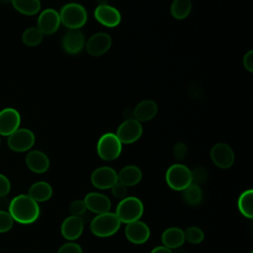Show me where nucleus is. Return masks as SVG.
Listing matches in <instances>:
<instances>
[{
  "label": "nucleus",
  "instance_id": "obj_1",
  "mask_svg": "<svg viewBox=\"0 0 253 253\" xmlns=\"http://www.w3.org/2000/svg\"><path fill=\"white\" fill-rule=\"evenodd\" d=\"M8 212L14 221L21 224H31L39 218L41 209L39 203L34 201L31 197L26 194H21L10 201Z\"/></svg>",
  "mask_w": 253,
  "mask_h": 253
},
{
  "label": "nucleus",
  "instance_id": "obj_2",
  "mask_svg": "<svg viewBox=\"0 0 253 253\" xmlns=\"http://www.w3.org/2000/svg\"><path fill=\"white\" fill-rule=\"evenodd\" d=\"M58 13L60 23L69 30H79L86 24L88 19L86 9L79 3H67Z\"/></svg>",
  "mask_w": 253,
  "mask_h": 253
},
{
  "label": "nucleus",
  "instance_id": "obj_3",
  "mask_svg": "<svg viewBox=\"0 0 253 253\" xmlns=\"http://www.w3.org/2000/svg\"><path fill=\"white\" fill-rule=\"evenodd\" d=\"M121 221L115 212H104L97 214L90 222L91 232L98 237H109L114 235L121 227Z\"/></svg>",
  "mask_w": 253,
  "mask_h": 253
},
{
  "label": "nucleus",
  "instance_id": "obj_4",
  "mask_svg": "<svg viewBox=\"0 0 253 253\" xmlns=\"http://www.w3.org/2000/svg\"><path fill=\"white\" fill-rule=\"evenodd\" d=\"M144 211L142 202L136 197H126L121 200L116 209V215L122 223L139 220Z\"/></svg>",
  "mask_w": 253,
  "mask_h": 253
},
{
  "label": "nucleus",
  "instance_id": "obj_5",
  "mask_svg": "<svg viewBox=\"0 0 253 253\" xmlns=\"http://www.w3.org/2000/svg\"><path fill=\"white\" fill-rule=\"evenodd\" d=\"M167 185L174 191H183L192 183V170L177 163L171 165L165 174Z\"/></svg>",
  "mask_w": 253,
  "mask_h": 253
},
{
  "label": "nucleus",
  "instance_id": "obj_6",
  "mask_svg": "<svg viewBox=\"0 0 253 253\" xmlns=\"http://www.w3.org/2000/svg\"><path fill=\"white\" fill-rule=\"evenodd\" d=\"M122 144L116 133L107 132L103 134L97 142V153L99 157L105 161L115 160L121 155Z\"/></svg>",
  "mask_w": 253,
  "mask_h": 253
},
{
  "label": "nucleus",
  "instance_id": "obj_7",
  "mask_svg": "<svg viewBox=\"0 0 253 253\" xmlns=\"http://www.w3.org/2000/svg\"><path fill=\"white\" fill-rule=\"evenodd\" d=\"M8 147L15 152H26L30 150L36 141L34 132L29 128H18L7 136Z\"/></svg>",
  "mask_w": 253,
  "mask_h": 253
},
{
  "label": "nucleus",
  "instance_id": "obj_8",
  "mask_svg": "<svg viewBox=\"0 0 253 253\" xmlns=\"http://www.w3.org/2000/svg\"><path fill=\"white\" fill-rule=\"evenodd\" d=\"M142 131L141 124L132 118L125 120L119 126L116 135L122 143L130 144L140 138Z\"/></svg>",
  "mask_w": 253,
  "mask_h": 253
},
{
  "label": "nucleus",
  "instance_id": "obj_9",
  "mask_svg": "<svg viewBox=\"0 0 253 253\" xmlns=\"http://www.w3.org/2000/svg\"><path fill=\"white\" fill-rule=\"evenodd\" d=\"M118 182V173L109 166L95 169L91 174L92 185L100 190L111 189Z\"/></svg>",
  "mask_w": 253,
  "mask_h": 253
},
{
  "label": "nucleus",
  "instance_id": "obj_10",
  "mask_svg": "<svg viewBox=\"0 0 253 253\" xmlns=\"http://www.w3.org/2000/svg\"><path fill=\"white\" fill-rule=\"evenodd\" d=\"M210 155L213 164L222 169L231 167L235 158L232 148L223 142L214 144L211 149Z\"/></svg>",
  "mask_w": 253,
  "mask_h": 253
},
{
  "label": "nucleus",
  "instance_id": "obj_11",
  "mask_svg": "<svg viewBox=\"0 0 253 253\" xmlns=\"http://www.w3.org/2000/svg\"><path fill=\"white\" fill-rule=\"evenodd\" d=\"M21 115L14 108H5L0 111V135L9 136L20 127Z\"/></svg>",
  "mask_w": 253,
  "mask_h": 253
},
{
  "label": "nucleus",
  "instance_id": "obj_12",
  "mask_svg": "<svg viewBox=\"0 0 253 253\" xmlns=\"http://www.w3.org/2000/svg\"><path fill=\"white\" fill-rule=\"evenodd\" d=\"M60 24L59 13L54 9L47 8L40 13L37 28L42 33V35L49 36L58 30Z\"/></svg>",
  "mask_w": 253,
  "mask_h": 253
},
{
  "label": "nucleus",
  "instance_id": "obj_13",
  "mask_svg": "<svg viewBox=\"0 0 253 253\" xmlns=\"http://www.w3.org/2000/svg\"><path fill=\"white\" fill-rule=\"evenodd\" d=\"M112 45V38L109 34L100 32L91 36L85 42L87 52L92 56L105 54Z\"/></svg>",
  "mask_w": 253,
  "mask_h": 253
},
{
  "label": "nucleus",
  "instance_id": "obj_14",
  "mask_svg": "<svg viewBox=\"0 0 253 253\" xmlns=\"http://www.w3.org/2000/svg\"><path fill=\"white\" fill-rule=\"evenodd\" d=\"M94 17L100 24L108 28L117 27L122 20L120 11L108 4L98 5L94 11Z\"/></svg>",
  "mask_w": 253,
  "mask_h": 253
},
{
  "label": "nucleus",
  "instance_id": "obj_15",
  "mask_svg": "<svg viewBox=\"0 0 253 253\" xmlns=\"http://www.w3.org/2000/svg\"><path fill=\"white\" fill-rule=\"evenodd\" d=\"M125 234L129 242L133 244H142L150 237V229L145 222L136 220L126 224Z\"/></svg>",
  "mask_w": 253,
  "mask_h": 253
},
{
  "label": "nucleus",
  "instance_id": "obj_16",
  "mask_svg": "<svg viewBox=\"0 0 253 253\" xmlns=\"http://www.w3.org/2000/svg\"><path fill=\"white\" fill-rule=\"evenodd\" d=\"M84 229V221L82 217L70 215L66 217L60 226V232L61 235L69 240L73 241L77 238H79L83 232Z\"/></svg>",
  "mask_w": 253,
  "mask_h": 253
},
{
  "label": "nucleus",
  "instance_id": "obj_17",
  "mask_svg": "<svg viewBox=\"0 0 253 253\" xmlns=\"http://www.w3.org/2000/svg\"><path fill=\"white\" fill-rule=\"evenodd\" d=\"M83 201L86 205L87 210L97 214L110 211L112 207L110 199L106 195H103L101 193H89L85 196Z\"/></svg>",
  "mask_w": 253,
  "mask_h": 253
},
{
  "label": "nucleus",
  "instance_id": "obj_18",
  "mask_svg": "<svg viewBox=\"0 0 253 253\" xmlns=\"http://www.w3.org/2000/svg\"><path fill=\"white\" fill-rule=\"evenodd\" d=\"M62 48L69 54H76L85 45V38L80 30H69L62 38Z\"/></svg>",
  "mask_w": 253,
  "mask_h": 253
},
{
  "label": "nucleus",
  "instance_id": "obj_19",
  "mask_svg": "<svg viewBox=\"0 0 253 253\" xmlns=\"http://www.w3.org/2000/svg\"><path fill=\"white\" fill-rule=\"evenodd\" d=\"M25 162L27 167L37 174H42L49 168V159L47 155L41 150L29 151L26 155Z\"/></svg>",
  "mask_w": 253,
  "mask_h": 253
},
{
  "label": "nucleus",
  "instance_id": "obj_20",
  "mask_svg": "<svg viewBox=\"0 0 253 253\" xmlns=\"http://www.w3.org/2000/svg\"><path fill=\"white\" fill-rule=\"evenodd\" d=\"M158 112V106L153 100H142L132 111V118L137 122L144 123L152 120Z\"/></svg>",
  "mask_w": 253,
  "mask_h": 253
},
{
  "label": "nucleus",
  "instance_id": "obj_21",
  "mask_svg": "<svg viewBox=\"0 0 253 253\" xmlns=\"http://www.w3.org/2000/svg\"><path fill=\"white\" fill-rule=\"evenodd\" d=\"M161 240H162L163 246L169 249H177L181 247L186 241L184 230L176 226L169 227L163 231L161 235Z\"/></svg>",
  "mask_w": 253,
  "mask_h": 253
},
{
  "label": "nucleus",
  "instance_id": "obj_22",
  "mask_svg": "<svg viewBox=\"0 0 253 253\" xmlns=\"http://www.w3.org/2000/svg\"><path fill=\"white\" fill-rule=\"evenodd\" d=\"M27 195L37 203L46 202L52 196V187L45 181H38L31 185Z\"/></svg>",
  "mask_w": 253,
  "mask_h": 253
},
{
  "label": "nucleus",
  "instance_id": "obj_23",
  "mask_svg": "<svg viewBox=\"0 0 253 253\" xmlns=\"http://www.w3.org/2000/svg\"><path fill=\"white\" fill-rule=\"evenodd\" d=\"M142 179L141 170L135 165H127L121 169L118 174V181L126 187L137 185Z\"/></svg>",
  "mask_w": 253,
  "mask_h": 253
},
{
  "label": "nucleus",
  "instance_id": "obj_24",
  "mask_svg": "<svg viewBox=\"0 0 253 253\" xmlns=\"http://www.w3.org/2000/svg\"><path fill=\"white\" fill-rule=\"evenodd\" d=\"M14 9L26 16H33L40 12L41 1L40 0H11Z\"/></svg>",
  "mask_w": 253,
  "mask_h": 253
},
{
  "label": "nucleus",
  "instance_id": "obj_25",
  "mask_svg": "<svg viewBox=\"0 0 253 253\" xmlns=\"http://www.w3.org/2000/svg\"><path fill=\"white\" fill-rule=\"evenodd\" d=\"M181 192L184 202L189 206H198L203 200V192L196 183H191Z\"/></svg>",
  "mask_w": 253,
  "mask_h": 253
},
{
  "label": "nucleus",
  "instance_id": "obj_26",
  "mask_svg": "<svg viewBox=\"0 0 253 253\" xmlns=\"http://www.w3.org/2000/svg\"><path fill=\"white\" fill-rule=\"evenodd\" d=\"M253 191L248 189L244 191L238 198L237 208L242 215L247 218H252L253 216Z\"/></svg>",
  "mask_w": 253,
  "mask_h": 253
},
{
  "label": "nucleus",
  "instance_id": "obj_27",
  "mask_svg": "<svg viewBox=\"0 0 253 253\" xmlns=\"http://www.w3.org/2000/svg\"><path fill=\"white\" fill-rule=\"evenodd\" d=\"M192 10V1L191 0H173L170 13L173 18L177 20L186 19Z\"/></svg>",
  "mask_w": 253,
  "mask_h": 253
},
{
  "label": "nucleus",
  "instance_id": "obj_28",
  "mask_svg": "<svg viewBox=\"0 0 253 253\" xmlns=\"http://www.w3.org/2000/svg\"><path fill=\"white\" fill-rule=\"evenodd\" d=\"M43 39L42 33L37 27H31L24 31L22 35V41L24 44L28 46L39 45Z\"/></svg>",
  "mask_w": 253,
  "mask_h": 253
},
{
  "label": "nucleus",
  "instance_id": "obj_29",
  "mask_svg": "<svg viewBox=\"0 0 253 253\" xmlns=\"http://www.w3.org/2000/svg\"><path fill=\"white\" fill-rule=\"evenodd\" d=\"M185 240L191 244H199L204 240V231L198 226H190L184 230Z\"/></svg>",
  "mask_w": 253,
  "mask_h": 253
},
{
  "label": "nucleus",
  "instance_id": "obj_30",
  "mask_svg": "<svg viewBox=\"0 0 253 253\" xmlns=\"http://www.w3.org/2000/svg\"><path fill=\"white\" fill-rule=\"evenodd\" d=\"M14 220L8 211H1L0 210V233L8 232L12 229L14 225Z\"/></svg>",
  "mask_w": 253,
  "mask_h": 253
},
{
  "label": "nucleus",
  "instance_id": "obj_31",
  "mask_svg": "<svg viewBox=\"0 0 253 253\" xmlns=\"http://www.w3.org/2000/svg\"><path fill=\"white\" fill-rule=\"evenodd\" d=\"M87 211L86 205L83 200H75L69 206V211L71 215L82 217Z\"/></svg>",
  "mask_w": 253,
  "mask_h": 253
},
{
  "label": "nucleus",
  "instance_id": "obj_32",
  "mask_svg": "<svg viewBox=\"0 0 253 253\" xmlns=\"http://www.w3.org/2000/svg\"><path fill=\"white\" fill-rule=\"evenodd\" d=\"M111 190H112L113 196L120 201L125 199L127 195V187L125 186L124 184L120 183L119 181L111 188Z\"/></svg>",
  "mask_w": 253,
  "mask_h": 253
},
{
  "label": "nucleus",
  "instance_id": "obj_33",
  "mask_svg": "<svg viewBox=\"0 0 253 253\" xmlns=\"http://www.w3.org/2000/svg\"><path fill=\"white\" fill-rule=\"evenodd\" d=\"M57 253H83V250L79 244L70 241L61 245Z\"/></svg>",
  "mask_w": 253,
  "mask_h": 253
},
{
  "label": "nucleus",
  "instance_id": "obj_34",
  "mask_svg": "<svg viewBox=\"0 0 253 253\" xmlns=\"http://www.w3.org/2000/svg\"><path fill=\"white\" fill-rule=\"evenodd\" d=\"M11 182L7 176L0 173V197H5L10 193Z\"/></svg>",
  "mask_w": 253,
  "mask_h": 253
},
{
  "label": "nucleus",
  "instance_id": "obj_35",
  "mask_svg": "<svg viewBox=\"0 0 253 253\" xmlns=\"http://www.w3.org/2000/svg\"><path fill=\"white\" fill-rule=\"evenodd\" d=\"M207 179V171L203 167H198L192 171V183H202Z\"/></svg>",
  "mask_w": 253,
  "mask_h": 253
},
{
  "label": "nucleus",
  "instance_id": "obj_36",
  "mask_svg": "<svg viewBox=\"0 0 253 253\" xmlns=\"http://www.w3.org/2000/svg\"><path fill=\"white\" fill-rule=\"evenodd\" d=\"M173 154H174L175 158L178 159V160L184 159L186 154H187V146H186V144L183 143V142L176 143L174 148H173Z\"/></svg>",
  "mask_w": 253,
  "mask_h": 253
},
{
  "label": "nucleus",
  "instance_id": "obj_37",
  "mask_svg": "<svg viewBox=\"0 0 253 253\" xmlns=\"http://www.w3.org/2000/svg\"><path fill=\"white\" fill-rule=\"evenodd\" d=\"M242 62L246 70H248L249 72L253 71V51L252 50H249L247 53L244 54Z\"/></svg>",
  "mask_w": 253,
  "mask_h": 253
},
{
  "label": "nucleus",
  "instance_id": "obj_38",
  "mask_svg": "<svg viewBox=\"0 0 253 253\" xmlns=\"http://www.w3.org/2000/svg\"><path fill=\"white\" fill-rule=\"evenodd\" d=\"M10 201L8 200L7 196L5 197H0V210L1 211H8Z\"/></svg>",
  "mask_w": 253,
  "mask_h": 253
},
{
  "label": "nucleus",
  "instance_id": "obj_39",
  "mask_svg": "<svg viewBox=\"0 0 253 253\" xmlns=\"http://www.w3.org/2000/svg\"><path fill=\"white\" fill-rule=\"evenodd\" d=\"M150 253H173V252L171 249L165 246H156L151 250Z\"/></svg>",
  "mask_w": 253,
  "mask_h": 253
},
{
  "label": "nucleus",
  "instance_id": "obj_40",
  "mask_svg": "<svg viewBox=\"0 0 253 253\" xmlns=\"http://www.w3.org/2000/svg\"><path fill=\"white\" fill-rule=\"evenodd\" d=\"M108 0H98V5H104L107 4Z\"/></svg>",
  "mask_w": 253,
  "mask_h": 253
},
{
  "label": "nucleus",
  "instance_id": "obj_41",
  "mask_svg": "<svg viewBox=\"0 0 253 253\" xmlns=\"http://www.w3.org/2000/svg\"><path fill=\"white\" fill-rule=\"evenodd\" d=\"M2 1H5V2H7V1H10V2H11V0H2Z\"/></svg>",
  "mask_w": 253,
  "mask_h": 253
},
{
  "label": "nucleus",
  "instance_id": "obj_42",
  "mask_svg": "<svg viewBox=\"0 0 253 253\" xmlns=\"http://www.w3.org/2000/svg\"><path fill=\"white\" fill-rule=\"evenodd\" d=\"M0 145H1V135H0Z\"/></svg>",
  "mask_w": 253,
  "mask_h": 253
},
{
  "label": "nucleus",
  "instance_id": "obj_43",
  "mask_svg": "<svg viewBox=\"0 0 253 253\" xmlns=\"http://www.w3.org/2000/svg\"><path fill=\"white\" fill-rule=\"evenodd\" d=\"M250 253H252V252H250Z\"/></svg>",
  "mask_w": 253,
  "mask_h": 253
}]
</instances>
